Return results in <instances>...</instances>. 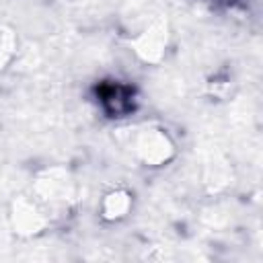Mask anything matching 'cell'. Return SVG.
I'll return each mask as SVG.
<instances>
[{
    "label": "cell",
    "instance_id": "1",
    "mask_svg": "<svg viewBox=\"0 0 263 263\" xmlns=\"http://www.w3.org/2000/svg\"><path fill=\"white\" fill-rule=\"evenodd\" d=\"M168 150H171L168 138L158 129H144V134H140L136 142V152L144 162H150V164H158L166 160Z\"/></svg>",
    "mask_w": 263,
    "mask_h": 263
},
{
    "label": "cell",
    "instance_id": "2",
    "mask_svg": "<svg viewBox=\"0 0 263 263\" xmlns=\"http://www.w3.org/2000/svg\"><path fill=\"white\" fill-rule=\"evenodd\" d=\"M132 205V199L125 191H111L105 195L103 203H101V210H103V218L107 220H119L127 214Z\"/></svg>",
    "mask_w": 263,
    "mask_h": 263
}]
</instances>
